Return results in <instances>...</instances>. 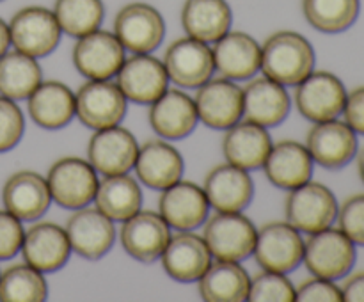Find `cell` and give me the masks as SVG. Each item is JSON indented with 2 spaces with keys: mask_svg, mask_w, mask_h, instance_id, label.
<instances>
[{
  "mask_svg": "<svg viewBox=\"0 0 364 302\" xmlns=\"http://www.w3.org/2000/svg\"><path fill=\"white\" fill-rule=\"evenodd\" d=\"M315 48L306 36L295 31H277L262 45L263 75L283 85H297L315 70Z\"/></svg>",
  "mask_w": 364,
  "mask_h": 302,
  "instance_id": "obj_1",
  "label": "cell"
},
{
  "mask_svg": "<svg viewBox=\"0 0 364 302\" xmlns=\"http://www.w3.org/2000/svg\"><path fill=\"white\" fill-rule=\"evenodd\" d=\"M355 259V244L340 227L329 226L311 233L308 240H304L302 261L311 276L331 281L343 279L354 269Z\"/></svg>",
  "mask_w": 364,
  "mask_h": 302,
  "instance_id": "obj_2",
  "label": "cell"
},
{
  "mask_svg": "<svg viewBox=\"0 0 364 302\" xmlns=\"http://www.w3.org/2000/svg\"><path fill=\"white\" fill-rule=\"evenodd\" d=\"M52 201L64 210H78L92 203L100 178L87 158L63 156L46 173Z\"/></svg>",
  "mask_w": 364,
  "mask_h": 302,
  "instance_id": "obj_3",
  "label": "cell"
},
{
  "mask_svg": "<svg viewBox=\"0 0 364 302\" xmlns=\"http://www.w3.org/2000/svg\"><path fill=\"white\" fill-rule=\"evenodd\" d=\"M258 227L242 212H215L203 224L210 254L215 259L244 261L252 254Z\"/></svg>",
  "mask_w": 364,
  "mask_h": 302,
  "instance_id": "obj_4",
  "label": "cell"
},
{
  "mask_svg": "<svg viewBox=\"0 0 364 302\" xmlns=\"http://www.w3.org/2000/svg\"><path fill=\"white\" fill-rule=\"evenodd\" d=\"M334 192L318 181H306L288 190L284 199V217L301 233L311 234L333 226L338 217Z\"/></svg>",
  "mask_w": 364,
  "mask_h": 302,
  "instance_id": "obj_5",
  "label": "cell"
},
{
  "mask_svg": "<svg viewBox=\"0 0 364 302\" xmlns=\"http://www.w3.org/2000/svg\"><path fill=\"white\" fill-rule=\"evenodd\" d=\"M7 25L14 50L36 59L50 55L59 46L63 36L53 11L43 6L21 7Z\"/></svg>",
  "mask_w": 364,
  "mask_h": 302,
  "instance_id": "obj_6",
  "label": "cell"
},
{
  "mask_svg": "<svg viewBox=\"0 0 364 302\" xmlns=\"http://www.w3.org/2000/svg\"><path fill=\"white\" fill-rule=\"evenodd\" d=\"M252 256L262 270L288 274L302 263L304 238L288 220H270L258 227Z\"/></svg>",
  "mask_w": 364,
  "mask_h": 302,
  "instance_id": "obj_7",
  "label": "cell"
},
{
  "mask_svg": "<svg viewBox=\"0 0 364 302\" xmlns=\"http://www.w3.org/2000/svg\"><path fill=\"white\" fill-rule=\"evenodd\" d=\"M127 110L128 99L110 80H87L75 91V116L91 130L121 124Z\"/></svg>",
  "mask_w": 364,
  "mask_h": 302,
  "instance_id": "obj_8",
  "label": "cell"
},
{
  "mask_svg": "<svg viewBox=\"0 0 364 302\" xmlns=\"http://www.w3.org/2000/svg\"><path fill=\"white\" fill-rule=\"evenodd\" d=\"M114 34L127 52L151 53L166 38V21L156 7L146 2H132L117 11Z\"/></svg>",
  "mask_w": 364,
  "mask_h": 302,
  "instance_id": "obj_9",
  "label": "cell"
},
{
  "mask_svg": "<svg viewBox=\"0 0 364 302\" xmlns=\"http://www.w3.org/2000/svg\"><path fill=\"white\" fill-rule=\"evenodd\" d=\"M124 52L114 32L98 28L77 39L71 60L75 70L87 80H110L123 66Z\"/></svg>",
  "mask_w": 364,
  "mask_h": 302,
  "instance_id": "obj_10",
  "label": "cell"
},
{
  "mask_svg": "<svg viewBox=\"0 0 364 302\" xmlns=\"http://www.w3.org/2000/svg\"><path fill=\"white\" fill-rule=\"evenodd\" d=\"M295 87V107L311 123L334 119L343 112L348 91L340 77L331 71L313 70Z\"/></svg>",
  "mask_w": 364,
  "mask_h": 302,
  "instance_id": "obj_11",
  "label": "cell"
},
{
  "mask_svg": "<svg viewBox=\"0 0 364 302\" xmlns=\"http://www.w3.org/2000/svg\"><path fill=\"white\" fill-rule=\"evenodd\" d=\"M199 123L226 130L244 117V92L235 80L217 77L199 85L194 96Z\"/></svg>",
  "mask_w": 364,
  "mask_h": 302,
  "instance_id": "obj_12",
  "label": "cell"
},
{
  "mask_svg": "<svg viewBox=\"0 0 364 302\" xmlns=\"http://www.w3.org/2000/svg\"><path fill=\"white\" fill-rule=\"evenodd\" d=\"M162 63L169 80L183 89H198L215 73L210 45L191 36L174 39L167 46Z\"/></svg>",
  "mask_w": 364,
  "mask_h": 302,
  "instance_id": "obj_13",
  "label": "cell"
},
{
  "mask_svg": "<svg viewBox=\"0 0 364 302\" xmlns=\"http://www.w3.org/2000/svg\"><path fill=\"white\" fill-rule=\"evenodd\" d=\"M306 148L313 162L323 169L338 171L358 155V134L338 117L313 123L306 134Z\"/></svg>",
  "mask_w": 364,
  "mask_h": 302,
  "instance_id": "obj_14",
  "label": "cell"
},
{
  "mask_svg": "<svg viewBox=\"0 0 364 302\" xmlns=\"http://www.w3.org/2000/svg\"><path fill=\"white\" fill-rule=\"evenodd\" d=\"M169 75L160 59L151 53L127 57L116 75V84L128 102L151 105L169 89Z\"/></svg>",
  "mask_w": 364,
  "mask_h": 302,
  "instance_id": "obj_15",
  "label": "cell"
},
{
  "mask_svg": "<svg viewBox=\"0 0 364 302\" xmlns=\"http://www.w3.org/2000/svg\"><path fill=\"white\" fill-rule=\"evenodd\" d=\"M20 252L25 263L39 272L50 274L63 269L73 251L64 226L52 220H34V224L25 230Z\"/></svg>",
  "mask_w": 364,
  "mask_h": 302,
  "instance_id": "obj_16",
  "label": "cell"
},
{
  "mask_svg": "<svg viewBox=\"0 0 364 302\" xmlns=\"http://www.w3.org/2000/svg\"><path fill=\"white\" fill-rule=\"evenodd\" d=\"M137 153V139L121 124L95 130L87 142L89 163L103 176L124 174L134 169Z\"/></svg>",
  "mask_w": 364,
  "mask_h": 302,
  "instance_id": "obj_17",
  "label": "cell"
},
{
  "mask_svg": "<svg viewBox=\"0 0 364 302\" xmlns=\"http://www.w3.org/2000/svg\"><path fill=\"white\" fill-rule=\"evenodd\" d=\"M68 238H70L71 251L85 259H100L112 249L116 242V226L98 208L84 206L73 210L70 219L66 220Z\"/></svg>",
  "mask_w": 364,
  "mask_h": 302,
  "instance_id": "obj_18",
  "label": "cell"
},
{
  "mask_svg": "<svg viewBox=\"0 0 364 302\" xmlns=\"http://www.w3.org/2000/svg\"><path fill=\"white\" fill-rule=\"evenodd\" d=\"M169 238V224L160 213L151 210L141 208L130 219L123 220L119 230V240L124 252L141 263H153L160 259Z\"/></svg>",
  "mask_w": 364,
  "mask_h": 302,
  "instance_id": "obj_19",
  "label": "cell"
},
{
  "mask_svg": "<svg viewBox=\"0 0 364 302\" xmlns=\"http://www.w3.org/2000/svg\"><path fill=\"white\" fill-rule=\"evenodd\" d=\"M203 190L215 212H244L255 198V181L249 171L223 162L206 173Z\"/></svg>",
  "mask_w": 364,
  "mask_h": 302,
  "instance_id": "obj_20",
  "label": "cell"
},
{
  "mask_svg": "<svg viewBox=\"0 0 364 302\" xmlns=\"http://www.w3.org/2000/svg\"><path fill=\"white\" fill-rule=\"evenodd\" d=\"M159 213L176 231H194L205 224L210 203L203 187L181 178L171 187L160 190Z\"/></svg>",
  "mask_w": 364,
  "mask_h": 302,
  "instance_id": "obj_21",
  "label": "cell"
},
{
  "mask_svg": "<svg viewBox=\"0 0 364 302\" xmlns=\"http://www.w3.org/2000/svg\"><path fill=\"white\" fill-rule=\"evenodd\" d=\"M162 269L176 283H198L212 263V254L205 238L194 231L171 234L162 256Z\"/></svg>",
  "mask_w": 364,
  "mask_h": 302,
  "instance_id": "obj_22",
  "label": "cell"
},
{
  "mask_svg": "<svg viewBox=\"0 0 364 302\" xmlns=\"http://www.w3.org/2000/svg\"><path fill=\"white\" fill-rule=\"evenodd\" d=\"M2 203L4 208L21 222L39 220L52 205L46 178L36 171H16L4 183Z\"/></svg>",
  "mask_w": 364,
  "mask_h": 302,
  "instance_id": "obj_23",
  "label": "cell"
},
{
  "mask_svg": "<svg viewBox=\"0 0 364 302\" xmlns=\"http://www.w3.org/2000/svg\"><path fill=\"white\" fill-rule=\"evenodd\" d=\"M148 121L160 139L180 141L188 137L199 123L194 98L181 89H167L149 105Z\"/></svg>",
  "mask_w": 364,
  "mask_h": 302,
  "instance_id": "obj_24",
  "label": "cell"
},
{
  "mask_svg": "<svg viewBox=\"0 0 364 302\" xmlns=\"http://www.w3.org/2000/svg\"><path fill=\"white\" fill-rule=\"evenodd\" d=\"M134 169L139 183L153 190H164L183 178L185 160L169 141L149 139L139 146Z\"/></svg>",
  "mask_w": 364,
  "mask_h": 302,
  "instance_id": "obj_25",
  "label": "cell"
},
{
  "mask_svg": "<svg viewBox=\"0 0 364 302\" xmlns=\"http://www.w3.org/2000/svg\"><path fill=\"white\" fill-rule=\"evenodd\" d=\"M244 92V117L259 126L272 128L283 123L291 110V98L287 85L269 77H252L242 87Z\"/></svg>",
  "mask_w": 364,
  "mask_h": 302,
  "instance_id": "obj_26",
  "label": "cell"
},
{
  "mask_svg": "<svg viewBox=\"0 0 364 302\" xmlns=\"http://www.w3.org/2000/svg\"><path fill=\"white\" fill-rule=\"evenodd\" d=\"M215 71L220 77L240 82L255 77L262 66V45L251 34L230 31L212 48Z\"/></svg>",
  "mask_w": 364,
  "mask_h": 302,
  "instance_id": "obj_27",
  "label": "cell"
},
{
  "mask_svg": "<svg viewBox=\"0 0 364 302\" xmlns=\"http://www.w3.org/2000/svg\"><path fill=\"white\" fill-rule=\"evenodd\" d=\"M267 180L277 188L291 190L313 178V162L306 144L291 139L279 141L270 148L265 162L262 166Z\"/></svg>",
  "mask_w": 364,
  "mask_h": 302,
  "instance_id": "obj_28",
  "label": "cell"
},
{
  "mask_svg": "<svg viewBox=\"0 0 364 302\" xmlns=\"http://www.w3.org/2000/svg\"><path fill=\"white\" fill-rule=\"evenodd\" d=\"M224 160L245 171L259 169L272 148L269 128L259 126L247 119H240L224 130L223 142Z\"/></svg>",
  "mask_w": 364,
  "mask_h": 302,
  "instance_id": "obj_29",
  "label": "cell"
},
{
  "mask_svg": "<svg viewBox=\"0 0 364 302\" xmlns=\"http://www.w3.org/2000/svg\"><path fill=\"white\" fill-rule=\"evenodd\" d=\"M28 116L45 130H60L75 117V92L60 80H43L27 98Z\"/></svg>",
  "mask_w": 364,
  "mask_h": 302,
  "instance_id": "obj_30",
  "label": "cell"
},
{
  "mask_svg": "<svg viewBox=\"0 0 364 302\" xmlns=\"http://www.w3.org/2000/svg\"><path fill=\"white\" fill-rule=\"evenodd\" d=\"M180 20L187 36L215 43L231 31L233 13L226 0H185Z\"/></svg>",
  "mask_w": 364,
  "mask_h": 302,
  "instance_id": "obj_31",
  "label": "cell"
},
{
  "mask_svg": "<svg viewBox=\"0 0 364 302\" xmlns=\"http://www.w3.org/2000/svg\"><path fill=\"white\" fill-rule=\"evenodd\" d=\"M251 276L240 261L215 259L198 279V290L206 302L247 301Z\"/></svg>",
  "mask_w": 364,
  "mask_h": 302,
  "instance_id": "obj_32",
  "label": "cell"
},
{
  "mask_svg": "<svg viewBox=\"0 0 364 302\" xmlns=\"http://www.w3.org/2000/svg\"><path fill=\"white\" fill-rule=\"evenodd\" d=\"M92 201L114 222H123L142 208V188L128 173L103 176Z\"/></svg>",
  "mask_w": 364,
  "mask_h": 302,
  "instance_id": "obj_33",
  "label": "cell"
},
{
  "mask_svg": "<svg viewBox=\"0 0 364 302\" xmlns=\"http://www.w3.org/2000/svg\"><path fill=\"white\" fill-rule=\"evenodd\" d=\"M43 82V70L36 57L18 50H7L0 57V95L6 98L27 99Z\"/></svg>",
  "mask_w": 364,
  "mask_h": 302,
  "instance_id": "obj_34",
  "label": "cell"
},
{
  "mask_svg": "<svg viewBox=\"0 0 364 302\" xmlns=\"http://www.w3.org/2000/svg\"><path fill=\"white\" fill-rule=\"evenodd\" d=\"M361 0H302L306 21L323 34H340L359 18Z\"/></svg>",
  "mask_w": 364,
  "mask_h": 302,
  "instance_id": "obj_35",
  "label": "cell"
},
{
  "mask_svg": "<svg viewBox=\"0 0 364 302\" xmlns=\"http://www.w3.org/2000/svg\"><path fill=\"white\" fill-rule=\"evenodd\" d=\"M48 297L45 276L28 263H14L0 272V301L43 302Z\"/></svg>",
  "mask_w": 364,
  "mask_h": 302,
  "instance_id": "obj_36",
  "label": "cell"
},
{
  "mask_svg": "<svg viewBox=\"0 0 364 302\" xmlns=\"http://www.w3.org/2000/svg\"><path fill=\"white\" fill-rule=\"evenodd\" d=\"M52 11L63 34L75 39L98 31L105 18L102 0H55Z\"/></svg>",
  "mask_w": 364,
  "mask_h": 302,
  "instance_id": "obj_37",
  "label": "cell"
},
{
  "mask_svg": "<svg viewBox=\"0 0 364 302\" xmlns=\"http://www.w3.org/2000/svg\"><path fill=\"white\" fill-rule=\"evenodd\" d=\"M247 301L251 302H294L295 286L287 274L262 270L251 277Z\"/></svg>",
  "mask_w": 364,
  "mask_h": 302,
  "instance_id": "obj_38",
  "label": "cell"
},
{
  "mask_svg": "<svg viewBox=\"0 0 364 302\" xmlns=\"http://www.w3.org/2000/svg\"><path fill=\"white\" fill-rule=\"evenodd\" d=\"M25 134V117L16 102L0 95V153L11 151Z\"/></svg>",
  "mask_w": 364,
  "mask_h": 302,
  "instance_id": "obj_39",
  "label": "cell"
},
{
  "mask_svg": "<svg viewBox=\"0 0 364 302\" xmlns=\"http://www.w3.org/2000/svg\"><path fill=\"white\" fill-rule=\"evenodd\" d=\"M338 227L354 242L364 247V194H354L338 206Z\"/></svg>",
  "mask_w": 364,
  "mask_h": 302,
  "instance_id": "obj_40",
  "label": "cell"
},
{
  "mask_svg": "<svg viewBox=\"0 0 364 302\" xmlns=\"http://www.w3.org/2000/svg\"><path fill=\"white\" fill-rule=\"evenodd\" d=\"M295 301L301 302H341V288L338 286L336 281L323 279V277H309L302 281L295 288Z\"/></svg>",
  "mask_w": 364,
  "mask_h": 302,
  "instance_id": "obj_41",
  "label": "cell"
},
{
  "mask_svg": "<svg viewBox=\"0 0 364 302\" xmlns=\"http://www.w3.org/2000/svg\"><path fill=\"white\" fill-rule=\"evenodd\" d=\"M23 234L25 230L21 220L6 208L0 210V259H9L18 254Z\"/></svg>",
  "mask_w": 364,
  "mask_h": 302,
  "instance_id": "obj_42",
  "label": "cell"
},
{
  "mask_svg": "<svg viewBox=\"0 0 364 302\" xmlns=\"http://www.w3.org/2000/svg\"><path fill=\"white\" fill-rule=\"evenodd\" d=\"M345 123L358 135H364V85L347 92L343 112Z\"/></svg>",
  "mask_w": 364,
  "mask_h": 302,
  "instance_id": "obj_43",
  "label": "cell"
},
{
  "mask_svg": "<svg viewBox=\"0 0 364 302\" xmlns=\"http://www.w3.org/2000/svg\"><path fill=\"white\" fill-rule=\"evenodd\" d=\"M341 295L347 302H364V272L348 276L341 286Z\"/></svg>",
  "mask_w": 364,
  "mask_h": 302,
  "instance_id": "obj_44",
  "label": "cell"
},
{
  "mask_svg": "<svg viewBox=\"0 0 364 302\" xmlns=\"http://www.w3.org/2000/svg\"><path fill=\"white\" fill-rule=\"evenodd\" d=\"M11 46V36H9V25L0 18V57L9 50Z\"/></svg>",
  "mask_w": 364,
  "mask_h": 302,
  "instance_id": "obj_45",
  "label": "cell"
},
{
  "mask_svg": "<svg viewBox=\"0 0 364 302\" xmlns=\"http://www.w3.org/2000/svg\"><path fill=\"white\" fill-rule=\"evenodd\" d=\"M358 173H359V178H361L364 183V149L358 156Z\"/></svg>",
  "mask_w": 364,
  "mask_h": 302,
  "instance_id": "obj_46",
  "label": "cell"
},
{
  "mask_svg": "<svg viewBox=\"0 0 364 302\" xmlns=\"http://www.w3.org/2000/svg\"><path fill=\"white\" fill-rule=\"evenodd\" d=\"M0 2H2V0H0Z\"/></svg>",
  "mask_w": 364,
  "mask_h": 302,
  "instance_id": "obj_47",
  "label": "cell"
}]
</instances>
